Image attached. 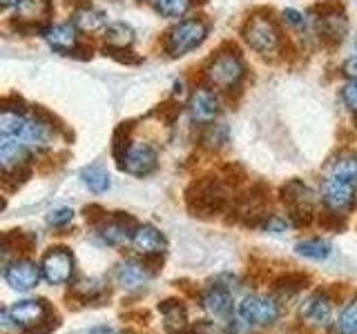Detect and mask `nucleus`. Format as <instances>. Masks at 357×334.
<instances>
[{
  "mask_svg": "<svg viewBox=\"0 0 357 334\" xmlns=\"http://www.w3.org/2000/svg\"><path fill=\"white\" fill-rule=\"evenodd\" d=\"M228 205V189L221 178H199L185 189V207L192 216H212L219 214Z\"/></svg>",
  "mask_w": 357,
  "mask_h": 334,
  "instance_id": "1",
  "label": "nucleus"
},
{
  "mask_svg": "<svg viewBox=\"0 0 357 334\" xmlns=\"http://www.w3.org/2000/svg\"><path fill=\"white\" fill-rule=\"evenodd\" d=\"M282 200L288 209V218L297 228H306L315 218V194L301 181H288L282 187Z\"/></svg>",
  "mask_w": 357,
  "mask_h": 334,
  "instance_id": "2",
  "label": "nucleus"
},
{
  "mask_svg": "<svg viewBox=\"0 0 357 334\" xmlns=\"http://www.w3.org/2000/svg\"><path fill=\"white\" fill-rule=\"evenodd\" d=\"M208 36V25L201 18H188L165 33V51L172 58H181L188 51L197 49Z\"/></svg>",
  "mask_w": 357,
  "mask_h": 334,
  "instance_id": "3",
  "label": "nucleus"
},
{
  "mask_svg": "<svg viewBox=\"0 0 357 334\" xmlns=\"http://www.w3.org/2000/svg\"><path fill=\"white\" fill-rule=\"evenodd\" d=\"M243 72H245V67L239 58L237 49H230V51H219L215 58L210 61V65L206 67V78L210 81V85L228 92V89L239 85Z\"/></svg>",
  "mask_w": 357,
  "mask_h": 334,
  "instance_id": "4",
  "label": "nucleus"
},
{
  "mask_svg": "<svg viewBox=\"0 0 357 334\" xmlns=\"http://www.w3.org/2000/svg\"><path fill=\"white\" fill-rule=\"evenodd\" d=\"M243 38L255 51L271 54L279 45V31L275 20L268 14H255L245 20L243 25Z\"/></svg>",
  "mask_w": 357,
  "mask_h": 334,
  "instance_id": "5",
  "label": "nucleus"
},
{
  "mask_svg": "<svg viewBox=\"0 0 357 334\" xmlns=\"http://www.w3.org/2000/svg\"><path fill=\"white\" fill-rule=\"evenodd\" d=\"M239 319L248 326H268L275 323L282 315V305L275 296H261V294H250L239 303Z\"/></svg>",
  "mask_w": 357,
  "mask_h": 334,
  "instance_id": "6",
  "label": "nucleus"
},
{
  "mask_svg": "<svg viewBox=\"0 0 357 334\" xmlns=\"http://www.w3.org/2000/svg\"><path fill=\"white\" fill-rule=\"evenodd\" d=\"M52 3L50 0H22L16 7L14 27L18 31H45L50 27Z\"/></svg>",
  "mask_w": 357,
  "mask_h": 334,
  "instance_id": "7",
  "label": "nucleus"
},
{
  "mask_svg": "<svg viewBox=\"0 0 357 334\" xmlns=\"http://www.w3.org/2000/svg\"><path fill=\"white\" fill-rule=\"evenodd\" d=\"M324 205L333 212H340V214H349L357 205V189L353 181H346V178L337 176H328L326 183H324Z\"/></svg>",
  "mask_w": 357,
  "mask_h": 334,
  "instance_id": "8",
  "label": "nucleus"
},
{
  "mask_svg": "<svg viewBox=\"0 0 357 334\" xmlns=\"http://www.w3.org/2000/svg\"><path fill=\"white\" fill-rule=\"evenodd\" d=\"M40 270L45 281L52 285H63L72 278L74 274V254L59 245V248H52L47 254L43 256Z\"/></svg>",
  "mask_w": 357,
  "mask_h": 334,
  "instance_id": "9",
  "label": "nucleus"
},
{
  "mask_svg": "<svg viewBox=\"0 0 357 334\" xmlns=\"http://www.w3.org/2000/svg\"><path fill=\"white\" fill-rule=\"evenodd\" d=\"M137 228H139V223L134 221L130 214L116 212L114 216H107L100 225H96V237L105 245H121V243L132 241Z\"/></svg>",
  "mask_w": 357,
  "mask_h": 334,
  "instance_id": "10",
  "label": "nucleus"
},
{
  "mask_svg": "<svg viewBox=\"0 0 357 334\" xmlns=\"http://www.w3.org/2000/svg\"><path fill=\"white\" fill-rule=\"evenodd\" d=\"M156 165H159V156H156V150L148 143L132 145L128 154L123 156V161L119 163L121 170L132 176H148L156 170Z\"/></svg>",
  "mask_w": 357,
  "mask_h": 334,
  "instance_id": "11",
  "label": "nucleus"
},
{
  "mask_svg": "<svg viewBox=\"0 0 357 334\" xmlns=\"http://www.w3.org/2000/svg\"><path fill=\"white\" fill-rule=\"evenodd\" d=\"M319 9H321V14L317 18V31H319V36L324 40H331L333 45L342 42L346 29H349V20H346L342 7L324 5Z\"/></svg>",
  "mask_w": 357,
  "mask_h": 334,
  "instance_id": "12",
  "label": "nucleus"
},
{
  "mask_svg": "<svg viewBox=\"0 0 357 334\" xmlns=\"http://www.w3.org/2000/svg\"><path fill=\"white\" fill-rule=\"evenodd\" d=\"M52 305L45 299H33V301H20L14 308H9V319L11 323H16L18 328L27 330L31 326H36L43 319H47L52 315Z\"/></svg>",
  "mask_w": 357,
  "mask_h": 334,
  "instance_id": "13",
  "label": "nucleus"
},
{
  "mask_svg": "<svg viewBox=\"0 0 357 334\" xmlns=\"http://www.w3.org/2000/svg\"><path fill=\"white\" fill-rule=\"evenodd\" d=\"M40 272V267H36V263H31L29 259H16L7 263L5 281L9 283V287L18 289V292H27L33 285H38Z\"/></svg>",
  "mask_w": 357,
  "mask_h": 334,
  "instance_id": "14",
  "label": "nucleus"
},
{
  "mask_svg": "<svg viewBox=\"0 0 357 334\" xmlns=\"http://www.w3.org/2000/svg\"><path fill=\"white\" fill-rule=\"evenodd\" d=\"M188 111L197 122H210L219 114V98L208 87H197L188 100Z\"/></svg>",
  "mask_w": 357,
  "mask_h": 334,
  "instance_id": "15",
  "label": "nucleus"
},
{
  "mask_svg": "<svg viewBox=\"0 0 357 334\" xmlns=\"http://www.w3.org/2000/svg\"><path fill=\"white\" fill-rule=\"evenodd\" d=\"M201 305L208 312L212 319H219L223 323H230L232 317V296L230 289L221 285H212L208 292L201 296Z\"/></svg>",
  "mask_w": 357,
  "mask_h": 334,
  "instance_id": "16",
  "label": "nucleus"
},
{
  "mask_svg": "<svg viewBox=\"0 0 357 334\" xmlns=\"http://www.w3.org/2000/svg\"><path fill=\"white\" fill-rule=\"evenodd\" d=\"M301 317L317 323V326H328L333 319V301L326 292H312L301 303Z\"/></svg>",
  "mask_w": 357,
  "mask_h": 334,
  "instance_id": "17",
  "label": "nucleus"
},
{
  "mask_svg": "<svg viewBox=\"0 0 357 334\" xmlns=\"http://www.w3.org/2000/svg\"><path fill=\"white\" fill-rule=\"evenodd\" d=\"M45 40L50 42V47L61 51V54H74L78 47V38H76V25L74 22H63V25H50L43 31Z\"/></svg>",
  "mask_w": 357,
  "mask_h": 334,
  "instance_id": "18",
  "label": "nucleus"
},
{
  "mask_svg": "<svg viewBox=\"0 0 357 334\" xmlns=\"http://www.w3.org/2000/svg\"><path fill=\"white\" fill-rule=\"evenodd\" d=\"M150 276H152V272L148 270V265H145V261H134V259L121 261V263L116 265V270H114L116 283H119L121 287H126V289H134V287L143 285Z\"/></svg>",
  "mask_w": 357,
  "mask_h": 334,
  "instance_id": "19",
  "label": "nucleus"
},
{
  "mask_svg": "<svg viewBox=\"0 0 357 334\" xmlns=\"http://www.w3.org/2000/svg\"><path fill=\"white\" fill-rule=\"evenodd\" d=\"M27 163H29L27 145L20 143L18 138L3 136V141H0V165H3V172L27 167Z\"/></svg>",
  "mask_w": 357,
  "mask_h": 334,
  "instance_id": "20",
  "label": "nucleus"
},
{
  "mask_svg": "<svg viewBox=\"0 0 357 334\" xmlns=\"http://www.w3.org/2000/svg\"><path fill=\"white\" fill-rule=\"evenodd\" d=\"M159 312L163 317V326L167 334H181L188 330V310L183 301L165 299L163 303H159Z\"/></svg>",
  "mask_w": 357,
  "mask_h": 334,
  "instance_id": "21",
  "label": "nucleus"
},
{
  "mask_svg": "<svg viewBox=\"0 0 357 334\" xmlns=\"http://www.w3.org/2000/svg\"><path fill=\"white\" fill-rule=\"evenodd\" d=\"M132 245L137 252L148 256V254H161L165 250L167 241L154 225H139L132 237Z\"/></svg>",
  "mask_w": 357,
  "mask_h": 334,
  "instance_id": "22",
  "label": "nucleus"
},
{
  "mask_svg": "<svg viewBox=\"0 0 357 334\" xmlns=\"http://www.w3.org/2000/svg\"><path fill=\"white\" fill-rule=\"evenodd\" d=\"M308 285H310L308 274H304V272H286V274L277 276L273 281V292L277 296L288 299V296H295L299 292H304Z\"/></svg>",
  "mask_w": 357,
  "mask_h": 334,
  "instance_id": "23",
  "label": "nucleus"
},
{
  "mask_svg": "<svg viewBox=\"0 0 357 334\" xmlns=\"http://www.w3.org/2000/svg\"><path fill=\"white\" fill-rule=\"evenodd\" d=\"M72 22L76 25L78 31H83V33H94L98 29H103L105 27V14L100 9H94V7H83V9H78L74 11V16H72Z\"/></svg>",
  "mask_w": 357,
  "mask_h": 334,
  "instance_id": "24",
  "label": "nucleus"
},
{
  "mask_svg": "<svg viewBox=\"0 0 357 334\" xmlns=\"http://www.w3.org/2000/svg\"><path fill=\"white\" fill-rule=\"evenodd\" d=\"M134 42V29L126 22H112L105 29V45L109 51H123Z\"/></svg>",
  "mask_w": 357,
  "mask_h": 334,
  "instance_id": "25",
  "label": "nucleus"
},
{
  "mask_svg": "<svg viewBox=\"0 0 357 334\" xmlns=\"http://www.w3.org/2000/svg\"><path fill=\"white\" fill-rule=\"evenodd\" d=\"M36 248V237L29 232H22V230H14V232H7L5 239H3V250L7 252H16V254H29Z\"/></svg>",
  "mask_w": 357,
  "mask_h": 334,
  "instance_id": "26",
  "label": "nucleus"
},
{
  "mask_svg": "<svg viewBox=\"0 0 357 334\" xmlns=\"http://www.w3.org/2000/svg\"><path fill=\"white\" fill-rule=\"evenodd\" d=\"M81 178H83L85 187L89 189V192H94V194L107 192L109 183H112L107 170H103L100 165H89V167H85V170L81 172Z\"/></svg>",
  "mask_w": 357,
  "mask_h": 334,
  "instance_id": "27",
  "label": "nucleus"
},
{
  "mask_svg": "<svg viewBox=\"0 0 357 334\" xmlns=\"http://www.w3.org/2000/svg\"><path fill=\"white\" fill-rule=\"evenodd\" d=\"M328 176L346 178V181H357V154H342L328 167Z\"/></svg>",
  "mask_w": 357,
  "mask_h": 334,
  "instance_id": "28",
  "label": "nucleus"
},
{
  "mask_svg": "<svg viewBox=\"0 0 357 334\" xmlns=\"http://www.w3.org/2000/svg\"><path fill=\"white\" fill-rule=\"evenodd\" d=\"M295 250H297V254L306 256V259L321 261L331 254V243L324 239H306V241H299L295 245Z\"/></svg>",
  "mask_w": 357,
  "mask_h": 334,
  "instance_id": "29",
  "label": "nucleus"
},
{
  "mask_svg": "<svg viewBox=\"0 0 357 334\" xmlns=\"http://www.w3.org/2000/svg\"><path fill=\"white\" fill-rule=\"evenodd\" d=\"M192 3L195 0H154L152 7L156 9V14L165 18H181Z\"/></svg>",
  "mask_w": 357,
  "mask_h": 334,
  "instance_id": "30",
  "label": "nucleus"
},
{
  "mask_svg": "<svg viewBox=\"0 0 357 334\" xmlns=\"http://www.w3.org/2000/svg\"><path fill=\"white\" fill-rule=\"evenodd\" d=\"M226 143H228L226 125H215V122H210V125L206 127V132H204V136H201V145H204L206 150H219Z\"/></svg>",
  "mask_w": 357,
  "mask_h": 334,
  "instance_id": "31",
  "label": "nucleus"
},
{
  "mask_svg": "<svg viewBox=\"0 0 357 334\" xmlns=\"http://www.w3.org/2000/svg\"><path fill=\"white\" fill-rule=\"evenodd\" d=\"M337 332L340 334H357V296L346 303L342 315L337 319Z\"/></svg>",
  "mask_w": 357,
  "mask_h": 334,
  "instance_id": "32",
  "label": "nucleus"
},
{
  "mask_svg": "<svg viewBox=\"0 0 357 334\" xmlns=\"http://www.w3.org/2000/svg\"><path fill=\"white\" fill-rule=\"evenodd\" d=\"M130 129H132V125H126V122H123V125H119L116 127V132H114V143H112V154H114V159L121 163L123 161V156L128 154V150L132 148L130 145Z\"/></svg>",
  "mask_w": 357,
  "mask_h": 334,
  "instance_id": "33",
  "label": "nucleus"
},
{
  "mask_svg": "<svg viewBox=\"0 0 357 334\" xmlns=\"http://www.w3.org/2000/svg\"><path fill=\"white\" fill-rule=\"evenodd\" d=\"M29 174H31L29 165L27 167H18V170L3 172V187H5V192H14V189H18L29 178Z\"/></svg>",
  "mask_w": 357,
  "mask_h": 334,
  "instance_id": "34",
  "label": "nucleus"
},
{
  "mask_svg": "<svg viewBox=\"0 0 357 334\" xmlns=\"http://www.w3.org/2000/svg\"><path fill=\"white\" fill-rule=\"evenodd\" d=\"M317 221L326 232H342L346 228V214H340V212H333V209L319 214Z\"/></svg>",
  "mask_w": 357,
  "mask_h": 334,
  "instance_id": "35",
  "label": "nucleus"
},
{
  "mask_svg": "<svg viewBox=\"0 0 357 334\" xmlns=\"http://www.w3.org/2000/svg\"><path fill=\"white\" fill-rule=\"evenodd\" d=\"M59 326H61V317L56 315V312H52L47 319H43L40 323H36V326L22 330V334H52Z\"/></svg>",
  "mask_w": 357,
  "mask_h": 334,
  "instance_id": "36",
  "label": "nucleus"
},
{
  "mask_svg": "<svg viewBox=\"0 0 357 334\" xmlns=\"http://www.w3.org/2000/svg\"><path fill=\"white\" fill-rule=\"evenodd\" d=\"M83 214H85V221L89 223V225L96 228L107 218V209L103 205H98V203H92V205H85Z\"/></svg>",
  "mask_w": 357,
  "mask_h": 334,
  "instance_id": "37",
  "label": "nucleus"
},
{
  "mask_svg": "<svg viewBox=\"0 0 357 334\" xmlns=\"http://www.w3.org/2000/svg\"><path fill=\"white\" fill-rule=\"evenodd\" d=\"M288 225H290V221H286L284 216H279V214H268L259 223V228L266 230V232H286Z\"/></svg>",
  "mask_w": 357,
  "mask_h": 334,
  "instance_id": "38",
  "label": "nucleus"
},
{
  "mask_svg": "<svg viewBox=\"0 0 357 334\" xmlns=\"http://www.w3.org/2000/svg\"><path fill=\"white\" fill-rule=\"evenodd\" d=\"M74 218V212L70 209V207H59V209H54V212H50V216H47V223L50 225H54V228H63V225H67Z\"/></svg>",
  "mask_w": 357,
  "mask_h": 334,
  "instance_id": "39",
  "label": "nucleus"
},
{
  "mask_svg": "<svg viewBox=\"0 0 357 334\" xmlns=\"http://www.w3.org/2000/svg\"><path fill=\"white\" fill-rule=\"evenodd\" d=\"M342 100L346 107L357 114V81H349L342 87Z\"/></svg>",
  "mask_w": 357,
  "mask_h": 334,
  "instance_id": "40",
  "label": "nucleus"
},
{
  "mask_svg": "<svg viewBox=\"0 0 357 334\" xmlns=\"http://www.w3.org/2000/svg\"><path fill=\"white\" fill-rule=\"evenodd\" d=\"M284 22H286V25H293V27H304V16H301L299 14V11H295V9H286L284 11Z\"/></svg>",
  "mask_w": 357,
  "mask_h": 334,
  "instance_id": "41",
  "label": "nucleus"
},
{
  "mask_svg": "<svg viewBox=\"0 0 357 334\" xmlns=\"http://www.w3.org/2000/svg\"><path fill=\"white\" fill-rule=\"evenodd\" d=\"M342 72H344L346 78H349V81H357V56H353V58H349L344 63Z\"/></svg>",
  "mask_w": 357,
  "mask_h": 334,
  "instance_id": "42",
  "label": "nucleus"
},
{
  "mask_svg": "<svg viewBox=\"0 0 357 334\" xmlns=\"http://www.w3.org/2000/svg\"><path fill=\"white\" fill-rule=\"evenodd\" d=\"M123 319H128V321L139 319V323H148L150 321V312L141 308V310H134V312H128V315H123Z\"/></svg>",
  "mask_w": 357,
  "mask_h": 334,
  "instance_id": "43",
  "label": "nucleus"
},
{
  "mask_svg": "<svg viewBox=\"0 0 357 334\" xmlns=\"http://www.w3.org/2000/svg\"><path fill=\"white\" fill-rule=\"evenodd\" d=\"M87 334H119L114 328H107V326H100V328H94V330H89Z\"/></svg>",
  "mask_w": 357,
  "mask_h": 334,
  "instance_id": "44",
  "label": "nucleus"
},
{
  "mask_svg": "<svg viewBox=\"0 0 357 334\" xmlns=\"http://www.w3.org/2000/svg\"><path fill=\"white\" fill-rule=\"evenodd\" d=\"M0 3H3V7H18L20 3H22V0H0Z\"/></svg>",
  "mask_w": 357,
  "mask_h": 334,
  "instance_id": "45",
  "label": "nucleus"
},
{
  "mask_svg": "<svg viewBox=\"0 0 357 334\" xmlns=\"http://www.w3.org/2000/svg\"><path fill=\"white\" fill-rule=\"evenodd\" d=\"M145 3H150V5H152V3H154V0H145Z\"/></svg>",
  "mask_w": 357,
  "mask_h": 334,
  "instance_id": "46",
  "label": "nucleus"
}]
</instances>
